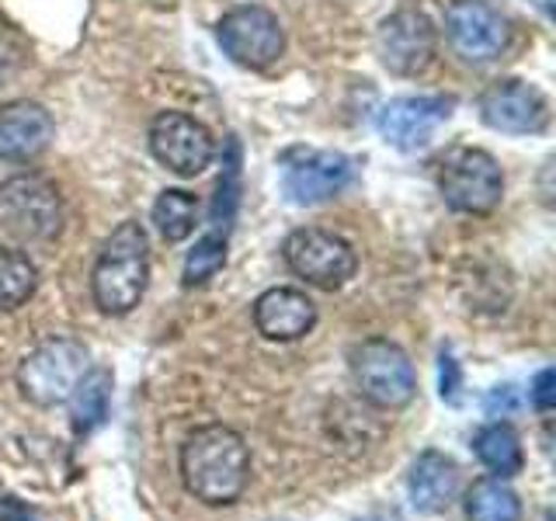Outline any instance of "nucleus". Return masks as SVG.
Here are the masks:
<instances>
[{"label": "nucleus", "mask_w": 556, "mask_h": 521, "mask_svg": "<svg viewBox=\"0 0 556 521\" xmlns=\"http://www.w3.org/2000/svg\"><path fill=\"white\" fill-rule=\"evenodd\" d=\"M181 480L208 508L237 504L251 480V448L243 434L226 424L195 428L181 445Z\"/></svg>", "instance_id": "nucleus-1"}, {"label": "nucleus", "mask_w": 556, "mask_h": 521, "mask_svg": "<svg viewBox=\"0 0 556 521\" xmlns=\"http://www.w3.org/2000/svg\"><path fill=\"white\" fill-rule=\"evenodd\" d=\"M150 285V240L136 219L115 226L94 260L91 295L104 317H126Z\"/></svg>", "instance_id": "nucleus-2"}, {"label": "nucleus", "mask_w": 556, "mask_h": 521, "mask_svg": "<svg viewBox=\"0 0 556 521\" xmlns=\"http://www.w3.org/2000/svg\"><path fill=\"white\" fill-rule=\"evenodd\" d=\"M352 376L358 393L379 410L407 407L417 393L410 355L390 338H369L352 347Z\"/></svg>", "instance_id": "nucleus-3"}, {"label": "nucleus", "mask_w": 556, "mask_h": 521, "mask_svg": "<svg viewBox=\"0 0 556 521\" xmlns=\"http://www.w3.org/2000/svg\"><path fill=\"white\" fill-rule=\"evenodd\" d=\"M91 355L74 338H49L39 347L22 358L17 365V386L25 399L35 407H56L66 404V396L74 393L77 379L91 369Z\"/></svg>", "instance_id": "nucleus-4"}, {"label": "nucleus", "mask_w": 556, "mask_h": 521, "mask_svg": "<svg viewBox=\"0 0 556 521\" xmlns=\"http://www.w3.org/2000/svg\"><path fill=\"white\" fill-rule=\"evenodd\" d=\"M282 257L306 285L327 292L348 285L358 271V254L352 243L330 230H320V226H303V230L289 233L282 243Z\"/></svg>", "instance_id": "nucleus-5"}, {"label": "nucleus", "mask_w": 556, "mask_h": 521, "mask_svg": "<svg viewBox=\"0 0 556 521\" xmlns=\"http://www.w3.org/2000/svg\"><path fill=\"white\" fill-rule=\"evenodd\" d=\"M0 223L22 240H52L63 230V199L42 174H17L0 185Z\"/></svg>", "instance_id": "nucleus-6"}, {"label": "nucleus", "mask_w": 556, "mask_h": 521, "mask_svg": "<svg viewBox=\"0 0 556 521\" xmlns=\"http://www.w3.org/2000/svg\"><path fill=\"white\" fill-rule=\"evenodd\" d=\"M439 191L456 213L486 216L504 199V170L486 150H456L442 164Z\"/></svg>", "instance_id": "nucleus-7"}, {"label": "nucleus", "mask_w": 556, "mask_h": 521, "mask_svg": "<svg viewBox=\"0 0 556 521\" xmlns=\"http://www.w3.org/2000/svg\"><path fill=\"white\" fill-rule=\"evenodd\" d=\"M216 42L237 66L268 69L286 52V28L268 8L243 4L223 14V22L216 25Z\"/></svg>", "instance_id": "nucleus-8"}, {"label": "nucleus", "mask_w": 556, "mask_h": 521, "mask_svg": "<svg viewBox=\"0 0 556 521\" xmlns=\"http://www.w3.org/2000/svg\"><path fill=\"white\" fill-rule=\"evenodd\" d=\"M445 39L463 63H494L511 42L508 17L486 0H452L445 8Z\"/></svg>", "instance_id": "nucleus-9"}, {"label": "nucleus", "mask_w": 556, "mask_h": 521, "mask_svg": "<svg viewBox=\"0 0 556 521\" xmlns=\"http://www.w3.org/2000/svg\"><path fill=\"white\" fill-rule=\"evenodd\" d=\"M439 52V31L425 11L404 8L382 17L376 31V56L396 77H421Z\"/></svg>", "instance_id": "nucleus-10"}, {"label": "nucleus", "mask_w": 556, "mask_h": 521, "mask_svg": "<svg viewBox=\"0 0 556 521\" xmlns=\"http://www.w3.org/2000/svg\"><path fill=\"white\" fill-rule=\"evenodd\" d=\"M355 178V161L338 150H292L282 167V191L295 205H320Z\"/></svg>", "instance_id": "nucleus-11"}, {"label": "nucleus", "mask_w": 556, "mask_h": 521, "mask_svg": "<svg viewBox=\"0 0 556 521\" xmlns=\"http://www.w3.org/2000/svg\"><path fill=\"white\" fill-rule=\"evenodd\" d=\"M150 150L178 178H195L216 156V139L199 118L185 112H161L150 126Z\"/></svg>", "instance_id": "nucleus-12"}, {"label": "nucleus", "mask_w": 556, "mask_h": 521, "mask_svg": "<svg viewBox=\"0 0 556 521\" xmlns=\"http://www.w3.org/2000/svg\"><path fill=\"white\" fill-rule=\"evenodd\" d=\"M483 126L504 136H532L549 126V101L539 87L526 80H501L480 98Z\"/></svg>", "instance_id": "nucleus-13"}, {"label": "nucleus", "mask_w": 556, "mask_h": 521, "mask_svg": "<svg viewBox=\"0 0 556 521\" xmlns=\"http://www.w3.org/2000/svg\"><path fill=\"white\" fill-rule=\"evenodd\" d=\"M452 118V98H393L379 112V136L400 153L425 150Z\"/></svg>", "instance_id": "nucleus-14"}, {"label": "nucleus", "mask_w": 556, "mask_h": 521, "mask_svg": "<svg viewBox=\"0 0 556 521\" xmlns=\"http://www.w3.org/2000/svg\"><path fill=\"white\" fill-rule=\"evenodd\" d=\"M56 136V122L39 101H11L0 109V161L28 164L42 156Z\"/></svg>", "instance_id": "nucleus-15"}, {"label": "nucleus", "mask_w": 556, "mask_h": 521, "mask_svg": "<svg viewBox=\"0 0 556 521\" xmlns=\"http://www.w3.org/2000/svg\"><path fill=\"white\" fill-rule=\"evenodd\" d=\"M254 327L261 338L278 344L300 341L317 327V303L303 289H289V285L268 289L254 303Z\"/></svg>", "instance_id": "nucleus-16"}, {"label": "nucleus", "mask_w": 556, "mask_h": 521, "mask_svg": "<svg viewBox=\"0 0 556 521\" xmlns=\"http://www.w3.org/2000/svg\"><path fill=\"white\" fill-rule=\"evenodd\" d=\"M407 491H410V504L417 514L448 511L459 497V462L439 448L421 452V456L410 462Z\"/></svg>", "instance_id": "nucleus-17"}, {"label": "nucleus", "mask_w": 556, "mask_h": 521, "mask_svg": "<svg viewBox=\"0 0 556 521\" xmlns=\"http://www.w3.org/2000/svg\"><path fill=\"white\" fill-rule=\"evenodd\" d=\"M112 386H115V376H112V369H101V365L87 369L77 379L74 393L66 396L70 428H74L77 439H87V434H94L104 424V417H109V404H112Z\"/></svg>", "instance_id": "nucleus-18"}, {"label": "nucleus", "mask_w": 556, "mask_h": 521, "mask_svg": "<svg viewBox=\"0 0 556 521\" xmlns=\"http://www.w3.org/2000/svg\"><path fill=\"white\" fill-rule=\"evenodd\" d=\"M473 452H477V459L501 480H511L526 469V448H521L518 431L504 421L483 424L473 434Z\"/></svg>", "instance_id": "nucleus-19"}, {"label": "nucleus", "mask_w": 556, "mask_h": 521, "mask_svg": "<svg viewBox=\"0 0 556 521\" xmlns=\"http://www.w3.org/2000/svg\"><path fill=\"white\" fill-rule=\"evenodd\" d=\"M469 521H521V500L501 476H483L466 491Z\"/></svg>", "instance_id": "nucleus-20"}, {"label": "nucleus", "mask_w": 556, "mask_h": 521, "mask_svg": "<svg viewBox=\"0 0 556 521\" xmlns=\"http://www.w3.org/2000/svg\"><path fill=\"white\" fill-rule=\"evenodd\" d=\"M35 289H39V268L31 265V257L14 247H0V313L22 309Z\"/></svg>", "instance_id": "nucleus-21"}, {"label": "nucleus", "mask_w": 556, "mask_h": 521, "mask_svg": "<svg viewBox=\"0 0 556 521\" xmlns=\"http://www.w3.org/2000/svg\"><path fill=\"white\" fill-rule=\"evenodd\" d=\"M195 219H199V202L195 195H188L181 188H167L161 191V199L153 202V223L167 243L188 240L191 230H195Z\"/></svg>", "instance_id": "nucleus-22"}, {"label": "nucleus", "mask_w": 556, "mask_h": 521, "mask_svg": "<svg viewBox=\"0 0 556 521\" xmlns=\"http://www.w3.org/2000/svg\"><path fill=\"white\" fill-rule=\"evenodd\" d=\"M237 205H240V143L230 139V143H226L223 174L216 181V199H213V208H208V223H213L208 233H219V237L230 233V226L237 219Z\"/></svg>", "instance_id": "nucleus-23"}, {"label": "nucleus", "mask_w": 556, "mask_h": 521, "mask_svg": "<svg viewBox=\"0 0 556 521\" xmlns=\"http://www.w3.org/2000/svg\"><path fill=\"white\" fill-rule=\"evenodd\" d=\"M226 265V237L219 233H205L195 247L188 251L185 257V285L195 289V285H205L208 278H216Z\"/></svg>", "instance_id": "nucleus-24"}, {"label": "nucleus", "mask_w": 556, "mask_h": 521, "mask_svg": "<svg viewBox=\"0 0 556 521\" xmlns=\"http://www.w3.org/2000/svg\"><path fill=\"white\" fill-rule=\"evenodd\" d=\"M459 390H463V369L459 361L452 358L448 352H442V369H439V393L445 404L456 407L459 404Z\"/></svg>", "instance_id": "nucleus-25"}, {"label": "nucleus", "mask_w": 556, "mask_h": 521, "mask_svg": "<svg viewBox=\"0 0 556 521\" xmlns=\"http://www.w3.org/2000/svg\"><path fill=\"white\" fill-rule=\"evenodd\" d=\"M529 399L539 414H549L556 407V372L553 369H543L535 379H532V390H529Z\"/></svg>", "instance_id": "nucleus-26"}, {"label": "nucleus", "mask_w": 556, "mask_h": 521, "mask_svg": "<svg viewBox=\"0 0 556 521\" xmlns=\"http://www.w3.org/2000/svg\"><path fill=\"white\" fill-rule=\"evenodd\" d=\"M515 407H518L515 386H497L491 396H486V414H491V417H508Z\"/></svg>", "instance_id": "nucleus-27"}, {"label": "nucleus", "mask_w": 556, "mask_h": 521, "mask_svg": "<svg viewBox=\"0 0 556 521\" xmlns=\"http://www.w3.org/2000/svg\"><path fill=\"white\" fill-rule=\"evenodd\" d=\"M0 521H42V514L28 508V504L14 500V497H4L0 500Z\"/></svg>", "instance_id": "nucleus-28"}]
</instances>
